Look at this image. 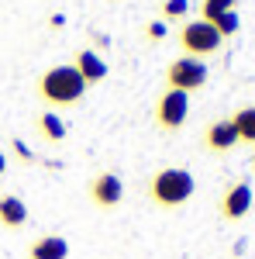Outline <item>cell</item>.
Wrapping results in <instances>:
<instances>
[{
    "instance_id": "obj_13",
    "label": "cell",
    "mask_w": 255,
    "mask_h": 259,
    "mask_svg": "<svg viewBox=\"0 0 255 259\" xmlns=\"http://www.w3.org/2000/svg\"><path fill=\"white\" fill-rule=\"evenodd\" d=\"M231 124H235V132H238V142L255 145V104L238 107L235 114H231Z\"/></svg>"
},
{
    "instance_id": "obj_14",
    "label": "cell",
    "mask_w": 255,
    "mask_h": 259,
    "mask_svg": "<svg viewBox=\"0 0 255 259\" xmlns=\"http://www.w3.org/2000/svg\"><path fill=\"white\" fill-rule=\"evenodd\" d=\"M238 0H200V21H214L228 11H235Z\"/></svg>"
},
{
    "instance_id": "obj_18",
    "label": "cell",
    "mask_w": 255,
    "mask_h": 259,
    "mask_svg": "<svg viewBox=\"0 0 255 259\" xmlns=\"http://www.w3.org/2000/svg\"><path fill=\"white\" fill-rule=\"evenodd\" d=\"M11 145H14V152H18V159H21V162H35V152H31V149H28V145H24L21 139H14Z\"/></svg>"
},
{
    "instance_id": "obj_15",
    "label": "cell",
    "mask_w": 255,
    "mask_h": 259,
    "mask_svg": "<svg viewBox=\"0 0 255 259\" xmlns=\"http://www.w3.org/2000/svg\"><path fill=\"white\" fill-rule=\"evenodd\" d=\"M159 14H162V21H166V24L183 21L186 14H190V0H162V4H159Z\"/></svg>"
},
{
    "instance_id": "obj_7",
    "label": "cell",
    "mask_w": 255,
    "mask_h": 259,
    "mask_svg": "<svg viewBox=\"0 0 255 259\" xmlns=\"http://www.w3.org/2000/svg\"><path fill=\"white\" fill-rule=\"evenodd\" d=\"M217 211H221V218H224V221H241L248 211H252V187H248L245 180L231 183V187L221 194Z\"/></svg>"
},
{
    "instance_id": "obj_6",
    "label": "cell",
    "mask_w": 255,
    "mask_h": 259,
    "mask_svg": "<svg viewBox=\"0 0 255 259\" xmlns=\"http://www.w3.org/2000/svg\"><path fill=\"white\" fill-rule=\"evenodd\" d=\"M86 194H90V200H93V207L111 211V207H118L121 200H124V183H121L118 173H97V177L90 180Z\"/></svg>"
},
{
    "instance_id": "obj_19",
    "label": "cell",
    "mask_w": 255,
    "mask_h": 259,
    "mask_svg": "<svg viewBox=\"0 0 255 259\" xmlns=\"http://www.w3.org/2000/svg\"><path fill=\"white\" fill-rule=\"evenodd\" d=\"M48 24H52V28H62V24H66V18H62V14H52V18H48Z\"/></svg>"
},
{
    "instance_id": "obj_5",
    "label": "cell",
    "mask_w": 255,
    "mask_h": 259,
    "mask_svg": "<svg viewBox=\"0 0 255 259\" xmlns=\"http://www.w3.org/2000/svg\"><path fill=\"white\" fill-rule=\"evenodd\" d=\"M152 118H156V124L162 128V132H179L183 124H186V118H190V94H183V90H162L156 100V111H152Z\"/></svg>"
},
{
    "instance_id": "obj_4",
    "label": "cell",
    "mask_w": 255,
    "mask_h": 259,
    "mask_svg": "<svg viewBox=\"0 0 255 259\" xmlns=\"http://www.w3.org/2000/svg\"><path fill=\"white\" fill-rule=\"evenodd\" d=\"M207 62L203 59H193V56H179L166 66V87L169 90H183V94H193L200 87H207Z\"/></svg>"
},
{
    "instance_id": "obj_8",
    "label": "cell",
    "mask_w": 255,
    "mask_h": 259,
    "mask_svg": "<svg viewBox=\"0 0 255 259\" xmlns=\"http://www.w3.org/2000/svg\"><path fill=\"white\" fill-rule=\"evenodd\" d=\"M73 69L83 76L86 90L97 87V83H104V80H107V73H111L107 62H104V56L93 52V49H76V52H73Z\"/></svg>"
},
{
    "instance_id": "obj_20",
    "label": "cell",
    "mask_w": 255,
    "mask_h": 259,
    "mask_svg": "<svg viewBox=\"0 0 255 259\" xmlns=\"http://www.w3.org/2000/svg\"><path fill=\"white\" fill-rule=\"evenodd\" d=\"M7 173V156H4V149H0V177Z\"/></svg>"
},
{
    "instance_id": "obj_16",
    "label": "cell",
    "mask_w": 255,
    "mask_h": 259,
    "mask_svg": "<svg viewBox=\"0 0 255 259\" xmlns=\"http://www.w3.org/2000/svg\"><path fill=\"white\" fill-rule=\"evenodd\" d=\"M207 24H214V31L221 35V38H231V35H238V28H241V21H238V11H228V14H221V18L207 21Z\"/></svg>"
},
{
    "instance_id": "obj_12",
    "label": "cell",
    "mask_w": 255,
    "mask_h": 259,
    "mask_svg": "<svg viewBox=\"0 0 255 259\" xmlns=\"http://www.w3.org/2000/svg\"><path fill=\"white\" fill-rule=\"evenodd\" d=\"M35 124H38V135L45 142H62L66 139V121L59 118V111H41Z\"/></svg>"
},
{
    "instance_id": "obj_9",
    "label": "cell",
    "mask_w": 255,
    "mask_h": 259,
    "mask_svg": "<svg viewBox=\"0 0 255 259\" xmlns=\"http://www.w3.org/2000/svg\"><path fill=\"white\" fill-rule=\"evenodd\" d=\"M235 145H238V132L231 118H217L203 128V149L207 152H231Z\"/></svg>"
},
{
    "instance_id": "obj_1",
    "label": "cell",
    "mask_w": 255,
    "mask_h": 259,
    "mask_svg": "<svg viewBox=\"0 0 255 259\" xmlns=\"http://www.w3.org/2000/svg\"><path fill=\"white\" fill-rule=\"evenodd\" d=\"M38 100L48 104V111H62V107H76L83 94H86V83L73 69V62H59V66H48L35 83Z\"/></svg>"
},
{
    "instance_id": "obj_10",
    "label": "cell",
    "mask_w": 255,
    "mask_h": 259,
    "mask_svg": "<svg viewBox=\"0 0 255 259\" xmlns=\"http://www.w3.org/2000/svg\"><path fill=\"white\" fill-rule=\"evenodd\" d=\"M28 225V204L18 194H0V228L4 232H21Z\"/></svg>"
},
{
    "instance_id": "obj_21",
    "label": "cell",
    "mask_w": 255,
    "mask_h": 259,
    "mask_svg": "<svg viewBox=\"0 0 255 259\" xmlns=\"http://www.w3.org/2000/svg\"><path fill=\"white\" fill-rule=\"evenodd\" d=\"M252 169H255V159H252Z\"/></svg>"
},
{
    "instance_id": "obj_17",
    "label": "cell",
    "mask_w": 255,
    "mask_h": 259,
    "mask_svg": "<svg viewBox=\"0 0 255 259\" xmlns=\"http://www.w3.org/2000/svg\"><path fill=\"white\" fill-rule=\"evenodd\" d=\"M166 35H169V24H166L162 18H156V21H148V24H145V41H148V45H159Z\"/></svg>"
},
{
    "instance_id": "obj_2",
    "label": "cell",
    "mask_w": 255,
    "mask_h": 259,
    "mask_svg": "<svg viewBox=\"0 0 255 259\" xmlns=\"http://www.w3.org/2000/svg\"><path fill=\"white\" fill-rule=\"evenodd\" d=\"M193 194H196V180L183 166H162L148 177V200L159 207H169V211L183 207Z\"/></svg>"
},
{
    "instance_id": "obj_3",
    "label": "cell",
    "mask_w": 255,
    "mask_h": 259,
    "mask_svg": "<svg viewBox=\"0 0 255 259\" xmlns=\"http://www.w3.org/2000/svg\"><path fill=\"white\" fill-rule=\"evenodd\" d=\"M176 41L179 49H183V56H193V59H207V56H214L217 49L224 45V38L214 31V24H207V21H183L176 31Z\"/></svg>"
},
{
    "instance_id": "obj_11",
    "label": "cell",
    "mask_w": 255,
    "mask_h": 259,
    "mask_svg": "<svg viewBox=\"0 0 255 259\" xmlns=\"http://www.w3.org/2000/svg\"><path fill=\"white\" fill-rule=\"evenodd\" d=\"M28 259H69V242L62 235H38L28 245Z\"/></svg>"
}]
</instances>
